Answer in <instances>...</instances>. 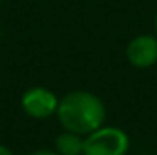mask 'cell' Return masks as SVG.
Wrapping results in <instances>:
<instances>
[{
	"label": "cell",
	"mask_w": 157,
	"mask_h": 155,
	"mask_svg": "<svg viewBox=\"0 0 157 155\" xmlns=\"http://www.w3.org/2000/svg\"><path fill=\"white\" fill-rule=\"evenodd\" d=\"M0 155H15L7 146H4V144H0Z\"/></svg>",
	"instance_id": "7"
},
{
	"label": "cell",
	"mask_w": 157,
	"mask_h": 155,
	"mask_svg": "<svg viewBox=\"0 0 157 155\" xmlns=\"http://www.w3.org/2000/svg\"><path fill=\"white\" fill-rule=\"evenodd\" d=\"M55 152L59 155H82L84 153V135L64 130L55 137Z\"/></svg>",
	"instance_id": "5"
},
{
	"label": "cell",
	"mask_w": 157,
	"mask_h": 155,
	"mask_svg": "<svg viewBox=\"0 0 157 155\" xmlns=\"http://www.w3.org/2000/svg\"><path fill=\"white\" fill-rule=\"evenodd\" d=\"M126 60L137 70H148L157 64V37L155 33L137 35L126 46Z\"/></svg>",
	"instance_id": "4"
},
{
	"label": "cell",
	"mask_w": 157,
	"mask_h": 155,
	"mask_svg": "<svg viewBox=\"0 0 157 155\" xmlns=\"http://www.w3.org/2000/svg\"><path fill=\"white\" fill-rule=\"evenodd\" d=\"M59 100L60 99L51 89H48L44 86H33L22 93L20 106L28 117H31L35 120H44V119L57 115Z\"/></svg>",
	"instance_id": "3"
},
{
	"label": "cell",
	"mask_w": 157,
	"mask_h": 155,
	"mask_svg": "<svg viewBox=\"0 0 157 155\" xmlns=\"http://www.w3.org/2000/svg\"><path fill=\"white\" fill-rule=\"evenodd\" d=\"M154 31H155V37H157V13H155V18H154Z\"/></svg>",
	"instance_id": "8"
},
{
	"label": "cell",
	"mask_w": 157,
	"mask_h": 155,
	"mask_svg": "<svg viewBox=\"0 0 157 155\" xmlns=\"http://www.w3.org/2000/svg\"><path fill=\"white\" fill-rule=\"evenodd\" d=\"M29 155H59L55 150H37V152H31Z\"/></svg>",
	"instance_id": "6"
},
{
	"label": "cell",
	"mask_w": 157,
	"mask_h": 155,
	"mask_svg": "<svg viewBox=\"0 0 157 155\" xmlns=\"http://www.w3.org/2000/svg\"><path fill=\"white\" fill-rule=\"evenodd\" d=\"M130 137L117 126H101L84 137L82 155H126Z\"/></svg>",
	"instance_id": "2"
},
{
	"label": "cell",
	"mask_w": 157,
	"mask_h": 155,
	"mask_svg": "<svg viewBox=\"0 0 157 155\" xmlns=\"http://www.w3.org/2000/svg\"><path fill=\"white\" fill-rule=\"evenodd\" d=\"M57 119L64 130L75 131L80 135H88L97 128L104 126L106 106L101 97L91 91L75 89L66 93L59 100Z\"/></svg>",
	"instance_id": "1"
}]
</instances>
